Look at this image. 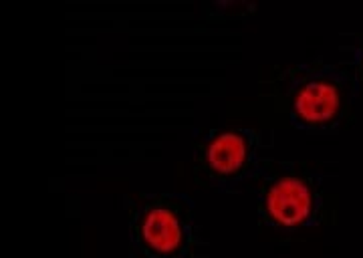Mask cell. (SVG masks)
Masks as SVG:
<instances>
[{
  "label": "cell",
  "mask_w": 363,
  "mask_h": 258,
  "mask_svg": "<svg viewBox=\"0 0 363 258\" xmlns=\"http://www.w3.org/2000/svg\"><path fill=\"white\" fill-rule=\"evenodd\" d=\"M277 135L269 128L224 125L194 133V176L200 186L220 194L250 190L274 157Z\"/></svg>",
  "instance_id": "cell-3"
},
{
  "label": "cell",
  "mask_w": 363,
  "mask_h": 258,
  "mask_svg": "<svg viewBox=\"0 0 363 258\" xmlns=\"http://www.w3.org/2000/svg\"><path fill=\"white\" fill-rule=\"evenodd\" d=\"M262 226L277 232L315 228L325 216V174L309 162L277 159L252 184Z\"/></svg>",
  "instance_id": "cell-4"
},
{
  "label": "cell",
  "mask_w": 363,
  "mask_h": 258,
  "mask_svg": "<svg viewBox=\"0 0 363 258\" xmlns=\"http://www.w3.org/2000/svg\"><path fill=\"white\" fill-rule=\"evenodd\" d=\"M339 63L343 64L355 83L357 97H363V33H341L339 35Z\"/></svg>",
  "instance_id": "cell-5"
},
{
  "label": "cell",
  "mask_w": 363,
  "mask_h": 258,
  "mask_svg": "<svg viewBox=\"0 0 363 258\" xmlns=\"http://www.w3.org/2000/svg\"><path fill=\"white\" fill-rule=\"evenodd\" d=\"M133 257L210 258L196 202L182 192H130L123 198Z\"/></svg>",
  "instance_id": "cell-2"
},
{
  "label": "cell",
  "mask_w": 363,
  "mask_h": 258,
  "mask_svg": "<svg viewBox=\"0 0 363 258\" xmlns=\"http://www.w3.org/2000/svg\"><path fill=\"white\" fill-rule=\"evenodd\" d=\"M248 258H272L271 254H267V252H259V254H255V257H248Z\"/></svg>",
  "instance_id": "cell-6"
},
{
  "label": "cell",
  "mask_w": 363,
  "mask_h": 258,
  "mask_svg": "<svg viewBox=\"0 0 363 258\" xmlns=\"http://www.w3.org/2000/svg\"><path fill=\"white\" fill-rule=\"evenodd\" d=\"M260 91L285 113L291 128L315 138L343 133L359 99L350 71L323 57L272 67L260 81Z\"/></svg>",
  "instance_id": "cell-1"
}]
</instances>
